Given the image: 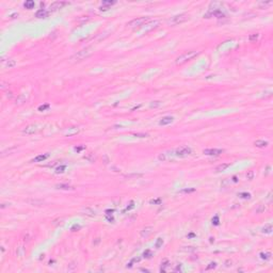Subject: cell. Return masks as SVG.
I'll return each mask as SVG.
<instances>
[{
    "instance_id": "83f0119b",
    "label": "cell",
    "mask_w": 273,
    "mask_h": 273,
    "mask_svg": "<svg viewBox=\"0 0 273 273\" xmlns=\"http://www.w3.org/2000/svg\"><path fill=\"white\" fill-rule=\"evenodd\" d=\"M65 169H66V166H60L56 169L54 172H56V174H61V173H63L65 171Z\"/></svg>"
},
{
    "instance_id": "ee69618b",
    "label": "cell",
    "mask_w": 273,
    "mask_h": 273,
    "mask_svg": "<svg viewBox=\"0 0 273 273\" xmlns=\"http://www.w3.org/2000/svg\"><path fill=\"white\" fill-rule=\"evenodd\" d=\"M127 178H130V177H142V174H131V175H126Z\"/></svg>"
},
{
    "instance_id": "ab89813d",
    "label": "cell",
    "mask_w": 273,
    "mask_h": 273,
    "mask_svg": "<svg viewBox=\"0 0 273 273\" xmlns=\"http://www.w3.org/2000/svg\"><path fill=\"white\" fill-rule=\"evenodd\" d=\"M215 267H217V264H215V262H210L209 266L206 267V270H211V269H215Z\"/></svg>"
},
{
    "instance_id": "74e56055",
    "label": "cell",
    "mask_w": 273,
    "mask_h": 273,
    "mask_svg": "<svg viewBox=\"0 0 273 273\" xmlns=\"http://www.w3.org/2000/svg\"><path fill=\"white\" fill-rule=\"evenodd\" d=\"M143 256L146 258H151L152 256H153V253H152L151 250H146V251L144 252V254H143Z\"/></svg>"
},
{
    "instance_id": "8fae6325",
    "label": "cell",
    "mask_w": 273,
    "mask_h": 273,
    "mask_svg": "<svg viewBox=\"0 0 273 273\" xmlns=\"http://www.w3.org/2000/svg\"><path fill=\"white\" fill-rule=\"evenodd\" d=\"M173 121H174V117H173V116H163V117L159 121V125L166 126V125H169V124H171V123H173Z\"/></svg>"
},
{
    "instance_id": "6da1fadb",
    "label": "cell",
    "mask_w": 273,
    "mask_h": 273,
    "mask_svg": "<svg viewBox=\"0 0 273 273\" xmlns=\"http://www.w3.org/2000/svg\"><path fill=\"white\" fill-rule=\"evenodd\" d=\"M93 52H94V48L93 47H85V48H83V49H81V50L76 52V54L71 58V60L75 61V62H77V61H82V60H84V59L89 58Z\"/></svg>"
},
{
    "instance_id": "ac0fdd59",
    "label": "cell",
    "mask_w": 273,
    "mask_h": 273,
    "mask_svg": "<svg viewBox=\"0 0 273 273\" xmlns=\"http://www.w3.org/2000/svg\"><path fill=\"white\" fill-rule=\"evenodd\" d=\"M229 166H230L229 163H222V164H220V166H218L217 168H215V172H218V173L223 172V171H225Z\"/></svg>"
},
{
    "instance_id": "e0dca14e",
    "label": "cell",
    "mask_w": 273,
    "mask_h": 273,
    "mask_svg": "<svg viewBox=\"0 0 273 273\" xmlns=\"http://www.w3.org/2000/svg\"><path fill=\"white\" fill-rule=\"evenodd\" d=\"M254 145L257 147H267L269 145L268 141H264V140H257L254 142Z\"/></svg>"
},
{
    "instance_id": "7c38bea8",
    "label": "cell",
    "mask_w": 273,
    "mask_h": 273,
    "mask_svg": "<svg viewBox=\"0 0 273 273\" xmlns=\"http://www.w3.org/2000/svg\"><path fill=\"white\" fill-rule=\"evenodd\" d=\"M48 15H49V12L46 11L45 9H40L39 11L35 13V17L36 18H46V17H48Z\"/></svg>"
},
{
    "instance_id": "d4e9b609",
    "label": "cell",
    "mask_w": 273,
    "mask_h": 273,
    "mask_svg": "<svg viewBox=\"0 0 273 273\" xmlns=\"http://www.w3.org/2000/svg\"><path fill=\"white\" fill-rule=\"evenodd\" d=\"M261 232L264 233V234H271V232H272V225H271V224H267V225L262 228Z\"/></svg>"
},
{
    "instance_id": "f1b7e54d",
    "label": "cell",
    "mask_w": 273,
    "mask_h": 273,
    "mask_svg": "<svg viewBox=\"0 0 273 273\" xmlns=\"http://www.w3.org/2000/svg\"><path fill=\"white\" fill-rule=\"evenodd\" d=\"M162 244H163V240H162V238H158L157 241H156V243H155V247L160 249V247L162 246Z\"/></svg>"
},
{
    "instance_id": "7dc6e473",
    "label": "cell",
    "mask_w": 273,
    "mask_h": 273,
    "mask_svg": "<svg viewBox=\"0 0 273 273\" xmlns=\"http://www.w3.org/2000/svg\"><path fill=\"white\" fill-rule=\"evenodd\" d=\"M79 228H80V225H77V224H75V225H74L73 227H72V230H73V232H75L76 229L78 230V229H79Z\"/></svg>"
},
{
    "instance_id": "d6986e66",
    "label": "cell",
    "mask_w": 273,
    "mask_h": 273,
    "mask_svg": "<svg viewBox=\"0 0 273 273\" xmlns=\"http://www.w3.org/2000/svg\"><path fill=\"white\" fill-rule=\"evenodd\" d=\"M34 5H35V2L33 1V0H27L26 2L24 3V7L26 8V9H28V10L33 9V8H34Z\"/></svg>"
},
{
    "instance_id": "db71d44e",
    "label": "cell",
    "mask_w": 273,
    "mask_h": 273,
    "mask_svg": "<svg viewBox=\"0 0 273 273\" xmlns=\"http://www.w3.org/2000/svg\"><path fill=\"white\" fill-rule=\"evenodd\" d=\"M141 271H145V272H148V270H146V269H141Z\"/></svg>"
},
{
    "instance_id": "3957f363",
    "label": "cell",
    "mask_w": 273,
    "mask_h": 273,
    "mask_svg": "<svg viewBox=\"0 0 273 273\" xmlns=\"http://www.w3.org/2000/svg\"><path fill=\"white\" fill-rule=\"evenodd\" d=\"M191 154H192V149L188 146H180V147H178V148L174 149L175 157L183 158V157H187V156L191 155Z\"/></svg>"
},
{
    "instance_id": "44dd1931",
    "label": "cell",
    "mask_w": 273,
    "mask_h": 273,
    "mask_svg": "<svg viewBox=\"0 0 273 273\" xmlns=\"http://www.w3.org/2000/svg\"><path fill=\"white\" fill-rule=\"evenodd\" d=\"M83 212H84V215H90V217H95V215H96V211L92 208H85L83 210Z\"/></svg>"
},
{
    "instance_id": "c3c4849f",
    "label": "cell",
    "mask_w": 273,
    "mask_h": 273,
    "mask_svg": "<svg viewBox=\"0 0 273 273\" xmlns=\"http://www.w3.org/2000/svg\"><path fill=\"white\" fill-rule=\"evenodd\" d=\"M5 96H7V97H8V98H9V99H11L12 97H13V93H12V92H8Z\"/></svg>"
},
{
    "instance_id": "30bf717a",
    "label": "cell",
    "mask_w": 273,
    "mask_h": 273,
    "mask_svg": "<svg viewBox=\"0 0 273 273\" xmlns=\"http://www.w3.org/2000/svg\"><path fill=\"white\" fill-rule=\"evenodd\" d=\"M79 131H80V129L78 128V127H71V128L66 129V130L64 131V134L66 135V137H72V135L77 134Z\"/></svg>"
},
{
    "instance_id": "52a82bcc",
    "label": "cell",
    "mask_w": 273,
    "mask_h": 273,
    "mask_svg": "<svg viewBox=\"0 0 273 273\" xmlns=\"http://www.w3.org/2000/svg\"><path fill=\"white\" fill-rule=\"evenodd\" d=\"M223 152H224L223 149L220 148H207L203 151V154H205L207 156H220Z\"/></svg>"
},
{
    "instance_id": "1f68e13d",
    "label": "cell",
    "mask_w": 273,
    "mask_h": 273,
    "mask_svg": "<svg viewBox=\"0 0 273 273\" xmlns=\"http://www.w3.org/2000/svg\"><path fill=\"white\" fill-rule=\"evenodd\" d=\"M116 1H103V3H101V5H106V7H109L111 8V5L115 4Z\"/></svg>"
},
{
    "instance_id": "60d3db41",
    "label": "cell",
    "mask_w": 273,
    "mask_h": 273,
    "mask_svg": "<svg viewBox=\"0 0 273 273\" xmlns=\"http://www.w3.org/2000/svg\"><path fill=\"white\" fill-rule=\"evenodd\" d=\"M132 208H134V202H133V201H131L130 204H129V206H127V207H126L125 211H127V210H131Z\"/></svg>"
},
{
    "instance_id": "9a60e30c",
    "label": "cell",
    "mask_w": 273,
    "mask_h": 273,
    "mask_svg": "<svg viewBox=\"0 0 273 273\" xmlns=\"http://www.w3.org/2000/svg\"><path fill=\"white\" fill-rule=\"evenodd\" d=\"M2 64L5 68H12V67H14L16 65V61L13 60V59H8V60L5 61V62H3Z\"/></svg>"
},
{
    "instance_id": "484cf974",
    "label": "cell",
    "mask_w": 273,
    "mask_h": 273,
    "mask_svg": "<svg viewBox=\"0 0 273 273\" xmlns=\"http://www.w3.org/2000/svg\"><path fill=\"white\" fill-rule=\"evenodd\" d=\"M169 264H170V261H169L168 259H164L163 261L161 262V269H160V271H161V272H166V268L169 267Z\"/></svg>"
},
{
    "instance_id": "7402d4cb",
    "label": "cell",
    "mask_w": 273,
    "mask_h": 273,
    "mask_svg": "<svg viewBox=\"0 0 273 273\" xmlns=\"http://www.w3.org/2000/svg\"><path fill=\"white\" fill-rule=\"evenodd\" d=\"M25 253H26V250H25L24 246H19V247H17V250H16V255H17L18 257H22V256L25 255Z\"/></svg>"
},
{
    "instance_id": "4dcf8cb0",
    "label": "cell",
    "mask_w": 273,
    "mask_h": 273,
    "mask_svg": "<svg viewBox=\"0 0 273 273\" xmlns=\"http://www.w3.org/2000/svg\"><path fill=\"white\" fill-rule=\"evenodd\" d=\"M270 256H271L270 253H260V258H261V259L268 260V259H270Z\"/></svg>"
},
{
    "instance_id": "277c9868",
    "label": "cell",
    "mask_w": 273,
    "mask_h": 273,
    "mask_svg": "<svg viewBox=\"0 0 273 273\" xmlns=\"http://www.w3.org/2000/svg\"><path fill=\"white\" fill-rule=\"evenodd\" d=\"M151 20L149 17H139L135 18V19H132L131 22H128V26L131 27V28H137V27H142L144 26L146 22H148Z\"/></svg>"
},
{
    "instance_id": "5b68a950",
    "label": "cell",
    "mask_w": 273,
    "mask_h": 273,
    "mask_svg": "<svg viewBox=\"0 0 273 273\" xmlns=\"http://www.w3.org/2000/svg\"><path fill=\"white\" fill-rule=\"evenodd\" d=\"M189 19V16L187 14H179V15H176V16H173L171 19H169V22L171 25H178V24H181V22H185Z\"/></svg>"
},
{
    "instance_id": "f546056e",
    "label": "cell",
    "mask_w": 273,
    "mask_h": 273,
    "mask_svg": "<svg viewBox=\"0 0 273 273\" xmlns=\"http://www.w3.org/2000/svg\"><path fill=\"white\" fill-rule=\"evenodd\" d=\"M49 107H50V105H49V103H45V105H41V106H40V107H39V111L43 112V111H45V110L49 109Z\"/></svg>"
},
{
    "instance_id": "9c48e42d",
    "label": "cell",
    "mask_w": 273,
    "mask_h": 273,
    "mask_svg": "<svg viewBox=\"0 0 273 273\" xmlns=\"http://www.w3.org/2000/svg\"><path fill=\"white\" fill-rule=\"evenodd\" d=\"M37 130H39L37 125H28L26 128L22 129V133H26V134H33V133H35Z\"/></svg>"
},
{
    "instance_id": "ba28073f",
    "label": "cell",
    "mask_w": 273,
    "mask_h": 273,
    "mask_svg": "<svg viewBox=\"0 0 273 273\" xmlns=\"http://www.w3.org/2000/svg\"><path fill=\"white\" fill-rule=\"evenodd\" d=\"M173 157H175L174 151H171V152H166V153H161L159 156H158V159H159L160 161H166V160H169Z\"/></svg>"
},
{
    "instance_id": "bcb514c9",
    "label": "cell",
    "mask_w": 273,
    "mask_h": 273,
    "mask_svg": "<svg viewBox=\"0 0 273 273\" xmlns=\"http://www.w3.org/2000/svg\"><path fill=\"white\" fill-rule=\"evenodd\" d=\"M106 219H107L108 221L110 222V223H113V222H114V219H113V218H112V217H110L109 215H106Z\"/></svg>"
},
{
    "instance_id": "603a6c76",
    "label": "cell",
    "mask_w": 273,
    "mask_h": 273,
    "mask_svg": "<svg viewBox=\"0 0 273 273\" xmlns=\"http://www.w3.org/2000/svg\"><path fill=\"white\" fill-rule=\"evenodd\" d=\"M26 99H27V95L26 94H22L17 99H16V105H22V103H25Z\"/></svg>"
},
{
    "instance_id": "f6af8a7d",
    "label": "cell",
    "mask_w": 273,
    "mask_h": 273,
    "mask_svg": "<svg viewBox=\"0 0 273 273\" xmlns=\"http://www.w3.org/2000/svg\"><path fill=\"white\" fill-rule=\"evenodd\" d=\"M84 148H85V147H84V146H76V147H75V151H76V152H78V153H79V152L83 151V149H84Z\"/></svg>"
},
{
    "instance_id": "7a4b0ae2",
    "label": "cell",
    "mask_w": 273,
    "mask_h": 273,
    "mask_svg": "<svg viewBox=\"0 0 273 273\" xmlns=\"http://www.w3.org/2000/svg\"><path fill=\"white\" fill-rule=\"evenodd\" d=\"M198 54H200L198 51H194V50H193V51H188V52H185V54H183L181 56H179L178 58L176 59L175 63H176L177 65L183 64V63H186L187 61L192 60V59L195 58L196 56H198Z\"/></svg>"
},
{
    "instance_id": "5bb4252c",
    "label": "cell",
    "mask_w": 273,
    "mask_h": 273,
    "mask_svg": "<svg viewBox=\"0 0 273 273\" xmlns=\"http://www.w3.org/2000/svg\"><path fill=\"white\" fill-rule=\"evenodd\" d=\"M152 230H153V227H152V226H146V227H144L142 230H141V237L146 238L147 236H149V235L152 234Z\"/></svg>"
},
{
    "instance_id": "8d00e7d4",
    "label": "cell",
    "mask_w": 273,
    "mask_h": 273,
    "mask_svg": "<svg viewBox=\"0 0 273 273\" xmlns=\"http://www.w3.org/2000/svg\"><path fill=\"white\" fill-rule=\"evenodd\" d=\"M212 224L215 226L220 224V220H219V217H218V215H215V217L212 218Z\"/></svg>"
},
{
    "instance_id": "d590c367",
    "label": "cell",
    "mask_w": 273,
    "mask_h": 273,
    "mask_svg": "<svg viewBox=\"0 0 273 273\" xmlns=\"http://www.w3.org/2000/svg\"><path fill=\"white\" fill-rule=\"evenodd\" d=\"M149 204L160 205V204H161V200H160V198H155V200H151V201H149Z\"/></svg>"
},
{
    "instance_id": "4fadbf2b",
    "label": "cell",
    "mask_w": 273,
    "mask_h": 273,
    "mask_svg": "<svg viewBox=\"0 0 273 273\" xmlns=\"http://www.w3.org/2000/svg\"><path fill=\"white\" fill-rule=\"evenodd\" d=\"M47 158H49V154L46 153V154H42V155H39L32 160V162H43L45 161Z\"/></svg>"
},
{
    "instance_id": "cb8c5ba5",
    "label": "cell",
    "mask_w": 273,
    "mask_h": 273,
    "mask_svg": "<svg viewBox=\"0 0 273 273\" xmlns=\"http://www.w3.org/2000/svg\"><path fill=\"white\" fill-rule=\"evenodd\" d=\"M29 204L33 205V206H40V205H43V201H39V200H29L27 201Z\"/></svg>"
},
{
    "instance_id": "f35d334b",
    "label": "cell",
    "mask_w": 273,
    "mask_h": 273,
    "mask_svg": "<svg viewBox=\"0 0 273 273\" xmlns=\"http://www.w3.org/2000/svg\"><path fill=\"white\" fill-rule=\"evenodd\" d=\"M246 178H247V179H250V180H252V179L254 178V172H253V171H249V172H247V174H246Z\"/></svg>"
},
{
    "instance_id": "681fc988",
    "label": "cell",
    "mask_w": 273,
    "mask_h": 273,
    "mask_svg": "<svg viewBox=\"0 0 273 273\" xmlns=\"http://www.w3.org/2000/svg\"><path fill=\"white\" fill-rule=\"evenodd\" d=\"M180 269H181V264H178L176 268L174 269V271H180Z\"/></svg>"
},
{
    "instance_id": "d6a6232c",
    "label": "cell",
    "mask_w": 273,
    "mask_h": 273,
    "mask_svg": "<svg viewBox=\"0 0 273 273\" xmlns=\"http://www.w3.org/2000/svg\"><path fill=\"white\" fill-rule=\"evenodd\" d=\"M133 135L137 138H148L149 137L148 133H133Z\"/></svg>"
},
{
    "instance_id": "b9f144b4",
    "label": "cell",
    "mask_w": 273,
    "mask_h": 273,
    "mask_svg": "<svg viewBox=\"0 0 273 273\" xmlns=\"http://www.w3.org/2000/svg\"><path fill=\"white\" fill-rule=\"evenodd\" d=\"M264 209H266V207H264V205H260L259 208L256 209V212H257V213H260V212H262V211H264Z\"/></svg>"
},
{
    "instance_id": "ffe728a7",
    "label": "cell",
    "mask_w": 273,
    "mask_h": 273,
    "mask_svg": "<svg viewBox=\"0 0 273 273\" xmlns=\"http://www.w3.org/2000/svg\"><path fill=\"white\" fill-rule=\"evenodd\" d=\"M83 158H84L85 160H88L89 162H94L95 159H96V158H95V155H94L93 153H88L86 155L83 156Z\"/></svg>"
},
{
    "instance_id": "4316f807",
    "label": "cell",
    "mask_w": 273,
    "mask_h": 273,
    "mask_svg": "<svg viewBox=\"0 0 273 273\" xmlns=\"http://www.w3.org/2000/svg\"><path fill=\"white\" fill-rule=\"evenodd\" d=\"M160 106H161V101L155 100V101H152L151 105H149V107L153 109V108H158V107H160Z\"/></svg>"
},
{
    "instance_id": "f907efd6",
    "label": "cell",
    "mask_w": 273,
    "mask_h": 273,
    "mask_svg": "<svg viewBox=\"0 0 273 273\" xmlns=\"http://www.w3.org/2000/svg\"><path fill=\"white\" fill-rule=\"evenodd\" d=\"M112 212H114V210H106V213H107V215H111Z\"/></svg>"
},
{
    "instance_id": "e575fe53",
    "label": "cell",
    "mask_w": 273,
    "mask_h": 273,
    "mask_svg": "<svg viewBox=\"0 0 273 273\" xmlns=\"http://www.w3.org/2000/svg\"><path fill=\"white\" fill-rule=\"evenodd\" d=\"M258 36H259V34H258V33H254V34H251V35L249 36V41H251V42L256 41V40L258 39Z\"/></svg>"
},
{
    "instance_id": "836d02e7",
    "label": "cell",
    "mask_w": 273,
    "mask_h": 273,
    "mask_svg": "<svg viewBox=\"0 0 273 273\" xmlns=\"http://www.w3.org/2000/svg\"><path fill=\"white\" fill-rule=\"evenodd\" d=\"M239 196L241 198H251V194L247 192H241V193H239Z\"/></svg>"
},
{
    "instance_id": "7bdbcfd3",
    "label": "cell",
    "mask_w": 273,
    "mask_h": 273,
    "mask_svg": "<svg viewBox=\"0 0 273 273\" xmlns=\"http://www.w3.org/2000/svg\"><path fill=\"white\" fill-rule=\"evenodd\" d=\"M195 191V189L194 188H191V189H183L181 190V192H183V193H189V192H194Z\"/></svg>"
},
{
    "instance_id": "f5cc1de1",
    "label": "cell",
    "mask_w": 273,
    "mask_h": 273,
    "mask_svg": "<svg viewBox=\"0 0 273 273\" xmlns=\"http://www.w3.org/2000/svg\"><path fill=\"white\" fill-rule=\"evenodd\" d=\"M194 236H195L194 234H189V235H188V237H194Z\"/></svg>"
},
{
    "instance_id": "2e32d148",
    "label": "cell",
    "mask_w": 273,
    "mask_h": 273,
    "mask_svg": "<svg viewBox=\"0 0 273 273\" xmlns=\"http://www.w3.org/2000/svg\"><path fill=\"white\" fill-rule=\"evenodd\" d=\"M56 188L59 190H74L72 186L66 185V183H58V185H56Z\"/></svg>"
},
{
    "instance_id": "816d5d0a",
    "label": "cell",
    "mask_w": 273,
    "mask_h": 273,
    "mask_svg": "<svg viewBox=\"0 0 273 273\" xmlns=\"http://www.w3.org/2000/svg\"><path fill=\"white\" fill-rule=\"evenodd\" d=\"M233 181H234V183H237V181H238V178H237L236 176H234L233 177Z\"/></svg>"
},
{
    "instance_id": "8992f818",
    "label": "cell",
    "mask_w": 273,
    "mask_h": 273,
    "mask_svg": "<svg viewBox=\"0 0 273 273\" xmlns=\"http://www.w3.org/2000/svg\"><path fill=\"white\" fill-rule=\"evenodd\" d=\"M66 4H68V2H66V1H56V2H52L49 7V11L54 12L59 9H62V8Z\"/></svg>"
}]
</instances>
